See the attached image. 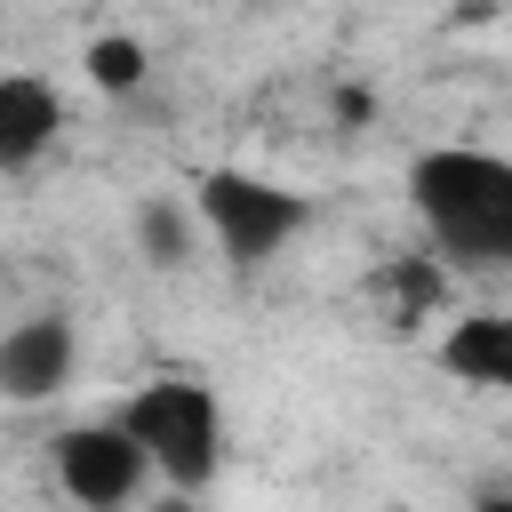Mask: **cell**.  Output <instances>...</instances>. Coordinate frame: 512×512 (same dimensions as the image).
I'll list each match as a JSON object with an SVG mask.
<instances>
[{
  "label": "cell",
  "mask_w": 512,
  "mask_h": 512,
  "mask_svg": "<svg viewBox=\"0 0 512 512\" xmlns=\"http://www.w3.org/2000/svg\"><path fill=\"white\" fill-rule=\"evenodd\" d=\"M416 216L464 264H512V160L488 152H424L408 168Z\"/></svg>",
  "instance_id": "6da1fadb"
},
{
  "label": "cell",
  "mask_w": 512,
  "mask_h": 512,
  "mask_svg": "<svg viewBox=\"0 0 512 512\" xmlns=\"http://www.w3.org/2000/svg\"><path fill=\"white\" fill-rule=\"evenodd\" d=\"M376 296H384V320H392V328H416L424 304L440 296V272H432V264H392Z\"/></svg>",
  "instance_id": "ba28073f"
},
{
  "label": "cell",
  "mask_w": 512,
  "mask_h": 512,
  "mask_svg": "<svg viewBox=\"0 0 512 512\" xmlns=\"http://www.w3.org/2000/svg\"><path fill=\"white\" fill-rule=\"evenodd\" d=\"M64 384H72V328H64L56 312L16 320V328L0 336V392H8V400H48V392H64Z\"/></svg>",
  "instance_id": "5b68a950"
},
{
  "label": "cell",
  "mask_w": 512,
  "mask_h": 512,
  "mask_svg": "<svg viewBox=\"0 0 512 512\" xmlns=\"http://www.w3.org/2000/svg\"><path fill=\"white\" fill-rule=\"evenodd\" d=\"M192 200H200V216H208V232H216V248L232 264H264L312 224V208L296 192H280L264 176H240V168H208L192 184Z\"/></svg>",
  "instance_id": "7a4b0ae2"
},
{
  "label": "cell",
  "mask_w": 512,
  "mask_h": 512,
  "mask_svg": "<svg viewBox=\"0 0 512 512\" xmlns=\"http://www.w3.org/2000/svg\"><path fill=\"white\" fill-rule=\"evenodd\" d=\"M144 240H152V256H160V264H184V256H192V240H184V216H176L168 200H152V208H144Z\"/></svg>",
  "instance_id": "30bf717a"
},
{
  "label": "cell",
  "mask_w": 512,
  "mask_h": 512,
  "mask_svg": "<svg viewBox=\"0 0 512 512\" xmlns=\"http://www.w3.org/2000/svg\"><path fill=\"white\" fill-rule=\"evenodd\" d=\"M88 80H96V88H136V80H144V48L120 40V32L96 40V48H88Z\"/></svg>",
  "instance_id": "9c48e42d"
},
{
  "label": "cell",
  "mask_w": 512,
  "mask_h": 512,
  "mask_svg": "<svg viewBox=\"0 0 512 512\" xmlns=\"http://www.w3.org/2000/svg\"><path fill=\"white\" fill-rule=\"evenodd\" d=\"M120 432L144 448V464H160V472L184 480V488H200V480L216 472V400H208L200 384H184V376L144 384V392L128 400Z\"/></svg>",
  "instance_id": "3957f363"
},
{
  "label": "cell",
  "mask_w": 512,
  "mask_h": 512,
  "mask_svg": "<svg viewBox=\"0 0 512 512\" xmlns=\"http://www.w3.org/2000/svg\"><path fill=\"white\" fill-rule=\"evenodd\" d=\"M448 368L472 384H512V320L504 312H472L448 328Z\"/></svg>",
  "instance_id": "52a82bcc"
},
{
  "label": "cell",
  "mask_w": 512,
  "mask_h": 512,
  "mask_svg": "<svg viewBox=\"0 0 512 512\" xmlns=\"http://www.w3.org/2000/svg\"><path fill=\"white\" fill-rule=\"evenodd\" d=\"M56 472L88 512H112V504H128L144 488V448L120 424H80V432L56 440Z\"/></svg>",
  "instance_id": "277c9868"
},
{
  "label": "cell",
  "mask_w": 512,
  "mask_h": 512,
  "mask_svg": "<svg viewBox=\"0 0 512 512\" xmlns=\"http://www.w3.org/2000/svg\"><path fill=\"white\" fill-rule=\"evenodd\" d=\"M64 112H56V88L32 80V72H0V168H24L56 144Z\"/></svg>",
  "instance_id": "8992f818"
},
{
  "label": "cell",
  "mask_w": 512,
  "mask_h": 512,
  "mask_svg": "<svg viewBox=\"0 0 512 512\" xmlns=\"http://www.w3.org/2000/svg\"><path fill=\"white\" fill-rule=\"evenodd\" d=\"M480 512H512V496H480Z\"/></svg>",
  "instance_id": "8fae6325"
}]
</instances>
